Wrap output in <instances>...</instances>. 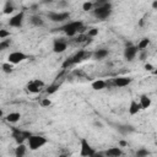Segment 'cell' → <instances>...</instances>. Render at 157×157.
<instances>
[{
  "instance_id": "1",
  "label": "cell",
  "mask_w": 157,
  "mask_h": 157,
  "mask_svg": "<svg viewBox=\"0 0 157 157\" xmlns=\"http://www.w3.org/2000/svg\"><path fill=\"white\" fill-rule=\"evenodd\" d=\"M110 13H112V4L110 2H107V4L102 5V6H97L93 10L94 17L98 18V20H101V21L108 18L110 16Z\"/></svg>"
},
{
  "instance_id": "2",
  "label": "cell",
  "mask_w": 157,
  "mask_h": 157,
  "mask_svg": "<svg viewBox=\"0 0 157 157\" xmlns=\"http://www.w3.org/2000/svg\"><path fill=\"white\" fill-rule=\"evenodd\" d=\"M81 27H83L82 21H72V22H69V23L64 25L60 29L64 31L67 37H72V36H75L76 33H78V31H80Z\"/></svg>"
},
{
  "instance_id": "3",
  "label": "cell",
  "mask_w": 157,
  "mask_h": 157,
  "mask_svg": "<svg viewBox=\"0 0 157 157\" xmlns=\"http://www.w3.org/2000/svg\"><path fill=\"white\" fill-rule=\"evenodd\" d=\"M48 142V140L44 137V136H40V135H31L28 137V147L29 150L32 151H36L40 147H43L45 144Z\"/></svg>"
},
{
  "instance_id": "4",
  "label": "cell",
  "mask_w": 157,
  "mask_h": 157,
  "mask_svg": "<svg viewBox=\"0 0 157 157\" xmlns=\"http://www.w3.org/2000/svg\"><path fill=\"white\" fill-rule=\"evenodd\" d=\"M80 144H81L80 156H82V157H92V156H94V155H96L94 148H93V147H91V145H90V142L87 141V139L81 137Z\"/></svg>"
},
{
  "instance_id": "5",
  "label": "cell",
  "mask_w": 157,
  "mask_h": 157,
  "mask_svg": "<svg viewBox=\"0 0 157 157\" xmlns=\"http://www.w3.org/2000/svg\"><path fill=\"white\" fill-rule=\"evenodd\" d=\"M12 137L13 140L16 141V144H23L25 140H28V137L32 135V132L29 131H23V130H20L17 128H12Z\"/></svg>"
},
{
  "instance_id": "6",
  "label": "cell",
  "mask_w": 157,
  "mask_h": 157,
  "mask_svg": "<svg viewBox=\"0 0 157 157\" xmlns=\"http://www.w3.org/2000/svg\"><path fill=\"white\" fill-rule=\"evenodd\" d=\"M27 58H28V55H26V54L22 53V52H12V53L9 54L7 60H9V63L16 65V64H20L21 61L26 60Z\"/></svg>"
},
{
  "instance_id": "7",
  "label": "cell",
  "mask_w": 157,
  "mask_h": 157,
  "mask_svg": "<svg viewBox=\"0 0 157 157\" xmlns=\"http://www.w3.org/2000/svg\"><path fill=\"white\" fill-rule=\"evenodd\" d=\"M137 52H139V49H137L136 45H132V44L126 45L125 49H124V58H125V60H128V61L134 60V58L136 56Z\"/></svg>"
},
{
  "instance_id": "8",
  "label": "cell",
  "mask_w": 157,
  "mask_h": 157,
  "mask_svg": "<svg viewBox=\"0 0 157 157\" xmlns=\"http://www.w3.org/2000/svg\"><path fill=\"white\" fill-rule=\"evenodd\" d=\"M48 17L53 22H63L64 20H67L70 17V12H50L48 13Z\"/></svg>"
},
{
  "instance_id": "9",
  "label": "cell",
  "mask_w": 157,
  "mask_h": 157,
  "mask_svg": "<svg viewBox=\"0 0 157 157\" xmlns=\"http://www.w3.org/2000/svg\"><path fill=\"white\" fill-rule=\"evenodd\" d=\"M44 86V82L40 80H33L27 85V91L31 93H39L42 87Z\"/></svg>"
},
{
  "instance_id": "10",
  "label": "cell",
  "mask_w": 157,
  "mask_h": 157,
  "mask_svg": "<svg viewBox=\"0 0 157 157\" xmlns=\"http://www.w3.org/2000/svg\"><path fill=\"white\" fill-rule=\"evenodd\" d=\"M23 17H25V13H23V11H21V12L16 13L15 16H12V17L9 20V25H10L11 27L18 28V27H21L22 23H23Z\"/></svg>"
},
{
  "instance_id": "11",
  "label": "cell",
  "mask_w": 157,
  "mask_h": 157,
  "mask_svg": "<svg viewBox=\"0 0 157 157\" xmlns=\"http://www.w3.org/2000/svg\"><path fill=\"white\" fill-rule=\"evenodd\" d=\"M131 82H132V78L131 77H125V76H119V77L113 80V85L115 87H125V86L130 85Z\"/></svg>"
},
{
  "instance_id": "12",
  "label": "cell",
  "mask_w": 157,
  "mask_h": 157,
  "mask_svg": "<svg viewBox=\"0 0 157 157\" xmlns=\"http://www.w3.org/2000/svg\"><path fill=\"white\" fill-rule=\"evenodd\" d=\"M67 49V43L61 40V39H55L54 45H53V52L54 53H64Z\"/></svg>"
},
{
  "instance_id": "13",
  "label": "cell",
  "mask_w": 157,
  "mask_h": 157,
  "mask_svg": "<svg viewBox=\"0 0 157 157\" xmlns=\"http://www.w3.org/2000/svg\"><path fill=\"white\" fill-rule=\"evenodd\" d=\"M141 109H142V108H141V105H140V102H136L135 99H131V102H130V104H129V108H128L129 114H130V115H135V114H137Z\"/></svg>"
},
{
  "instance_id": "14",
  "label": "cell",
  "mask_w": 157,
  "mask_h": 157,
  "mask_svg": "<svg viewBox=\"0 0 157 157\" xmlns=\"http://www.w3.org/2000/svg\"><path fill=\"white\" fill-rule=\"evenodd\" d=\"M107 85H108V83H107L104 80H96V81H93V82L91 83V87H92L94 91H101V90L105 88Z\"/></svg>"
},
{
  "instance_id": "15",
  "label": "cell",
  "mask_w": 157,
  "mask_h": 157,
  "mask_svg": "<svg viewBox=\"0 0 157 157\" xmlns=\"http://www.w3.org/2000/svg\"><path fill=\"white\" fill-rule=\"evenodd\" d=\"M151 98L148 97V96H146V94H142L141 97H140V105H141V108L142 109H147V108H150L151 107Z\"/></svg>"
},
{
  "instance_id": "16",
  "label": "cell",
  "mask_w": 157,
  "mask_h": 157,
  "mask_svg": "<svg viewBox=\"0 0 157 157\" xmlns=\"http://www.w3.org/2000/svg\"><path fill=\"white\" fill-rule=\"evenodd\" d=\"M104 155L105 156H109V157H118V156L123 155V152H121V150L119 147H110V148H108L104 152Z\"/></svg>"
},
{
  "instance_id": "17",
  "label": "cell",
  "mask_w": 157,
  "mask_h": 157,
  "mask_svg": "<svg viewBox=\"0 0 157 157\" xmlns=\"http://www.w3.org/2000/svg\"><path fill=\"white\" fill-rule=\"evenodd\" d=\"M108 49H98V50H96L94 53H93V59H96V60H102V59H104L107 55H108Z\"/></svg>"
},
{
  "instance_id": "18",
  "label": "cell",
  "mask_w": 157,
  "mask_h": 157,
  "mask_svg": "<svg viewBox=\"0 0 157 157\" xmlns=\"http://www.w3.org/2000/svg\"><path fill=\"white\" fill-rule=\"evenodd\" d=\"M5 119H6V121H9V123H17V121L21 119V114H20L18 112H12V113H9Z\"/></svg>"
},
{
  "instance_id": "19",
  "label": "cell",
  "mask_w": 157,
  "mask_h": 157,
  "mask_svg": "<svg viewBox=\"0 0 157 157\" xmlns=\"http://www.w3.org/2000/svg\"><path fill=\"white\" fill-rule=\"evenodd\" d=\"M26 146L23 145V144H18L17 145V147L15 148V156L16 157H22V156H25L26 155Z\"/></svg>"
},
{
  "instance_id": "20",
  "label": "cell",
  "mask_w": 157,
  "mask_h": 157,
  "mask_svg": "<svg viewBox=\"0 0 157 157\" xmlns=\"http://www.w3.org/2000/svg\"><path fill=\"white\" fill-rule=\"evenodd\" d=\"M13 11H15V6H13L12 1L7 0V1H6V4H5V6H4L2 12H4L5 15H10V13H12Z\"/></svg>"
},
{
  "instance_id": "21",
  "label": "cell",
  "mask_w": 157,
  "mask_h": 157,
  "mask_svg": "<svg viewBox=\"0 0 157 157\" xmlns=\"http://www.w3.org/2000/svg\"><path fill=\"white\" fill-rule=\"evenodd\" d=\"M150 42H151V40H150L148 38H142V39H141V40L137 43V45H136V47H137V49H139V52L145 50V49H146V48L150 45Z\"/></svg>"
},
{
  "instance_id": "22",
  "label": "cell",
  "mask_w": 157,
  "mask_h": 157,
  "mask_svg": "<svg viewBox=\"0 0 157 157\" xmlns=\"http://www.w3.org/2000/svg\"><path fill=\"white\" fill-rule=\"evenodd\" d=\"M29 22L33 25V26H37V27H40V26H43V20H42V17L40 16H37V15H34V16H32L31 18H29Z\"/></svg>"
},
{
  "instance_id": "23",
  "label": "cell",
  "mask_w": 157,
  "mask_h": 157,
  "mask_svg": "<svg viewBox=\"0 0 157 157\" xmlns=\"http://www.w3.org/2000/svg\"><path fill=\"white\" fill-rule=\"evenodd\" d=\"M1 67H2V71L4 72H6V74H10V72H12V70H13V64H11V63H4L2 65H1Z\"/></svg>"
},
{
  "instance_id": "24",
  "label": "cell",
  "mask_w": 157,
  "mask_h": 157,
  "mask_svg": "<svg viewBox=\"0 0 157 157\" xmlns=\"http://www.w3.org/2000/svg\"><path fill=\"white\" fill-rule=\"evenodd\" d=\"M11 44V39H2L0 42V50H5L6 48H9Z\"/></svg>"
},
{
  "instance_id": "25",
  "label": "cell",
  "mask_w": 157,
  "mask_h": 157,
  "mask_svg": "<svg viewBox=\"0 0 157 157\" xmlns=\"http://www.w3.org/2000/svg\"><path fill=\"white\" fill-rule=\"evenodd\" d=\"M71 65H74V60H72V56H70V58H67L64 63H63V65H61V67L63 69H67V67H70Z\"/></svg>"
},
{
  "instance_id": "26",
  "label": "cell",
  "mask_w": 157,
  "mask_h": 157,
  "mask_svg": "<svg viewBox=\"0 0 157 157\" xmlns=\"http://www.w3.org/2000/svg\"><path fill=\"white\" fill-rule=\"evenodd\" d=\"M58 88H59V85H56V83L50 85V86L47 88V93H48V94H53L54 92H56V91H58Z\"/></svg>"
},
{
  "instance_id": "27",
  "label": "cell",
  "mask_w": 157,
  "mask_h": 157,
  "mask_svg": "<svg viewBox=\"0 0 157 157\" xmlns=\"http://www.w3.org/2000/svg\"><path fill=\"white\" fill-rule=\"evenodd\" d=\"M98 33H99V31H98V28H90L88 31H87V34L90 36V37H96V36H98Z\"/></svg>"
},
{
  "instance_id": "28",
  "label": "cell",
  "mask_w": 157,
  "mask_h": 157,
  "mask_svg": "<svg viewBox=\"0 0 157 157\" xmlns=\"http://www.w3.org/2000/svg\"><path fill=\"white\" fill-rule=\"evenodd\" d=\"M92 6H93V4H92L91 1H86V2H83V5H82V10H83V11H90V10L92 9Z\"/></svg>"
},
{
  "instance_id": "29",
  "label": "cell",
  "mask_w": 157,
  "mask_h": 157,
  "mask_svg": "<svg viewBox=\"0 0 157 157\" xmlns=\"http://www.w3.org/2000/svg\"><path fill=\"white\" fill-rule=\"evenodd\" d=\"M52 104V101L49 99V98H43L42 101H40V105L43 107V108H45V107H49Z\"/></svg>"
},
{
  "instance_id": "30",
  "label": "cell",
  "mask_w": 157,
  "mask_h": 157,
  "mask_svg": "<svg viewBox=\"0 0 157 157\" xmlns=\"http://www.w3.org/2000/svg\"><path fill=\"white\" fill-rule=\"evenodd\" d=\"M6 37H10V32L6 29H0V39H5Z\"/></svg>"
},
{
  "instance_id": "31",
  "label": "cell",
  "mask_w": 157,
  "mask_h": 157,
  "mask_svg": "<svg viewBox=\"0 0 157 157\" xmlns=\"http://www.w3.org/2000/svg\"><path fill=\"white\" fill-rule=\"evenodd\" d=\"M147 155H148V151L145 150V148H141V150H139L136 152V156L137 157H144V156H147Z\"/></svg>"
},
{
  "instance_id": "32",
  "label": "cell",
  "mask_w": 157,
  "mask_h": 157,
  "mask_svg": "<svg viewBox=\"0 0 157 157\" xmlns=\"http://www.w3.org/2000/svg\"><path fill=\"white\" fill-rule=\"evenodd\" d=\"M107 2H109L108 0H97L96 2H94V6L97 7V6H102V5H104V4H107Z\"/></svg>"
},
{
  "instance_id": "33",
  "label": "cell",
  "mask_w": 157,
  "mask_h": 157,
  "mask_svg": "<svg viewBox=\"0 0 157 157\" xmlns=\"http://www.w3.org/2000/svg\"><path fill=\"white\" fill-rule=\"evenodd\" d=\"M146 58H147V52H146V50H141L139 59H140V60H145Z\"/></svg>"
},
{
  "instance_id": "34",
  "label": "cell",
  "mask_w": 157,
  "mask_h": 157,
  "mask_svg": "<svg viewBox=\"0 0 157 157\" xmlns=\"http://www.w3.org/2000/svg\"><path fill=\"white\" fill-rule=\"evenodd\" d=\"M153 69H155V67H153L152 64H148V63L145 64V70H146V71H153Z\"/></svg>"
},
{
  "instance_id": "35",
  "label": "cell",
  "mask_w": 157,
  "mask_h": 157,
  "mask_svg": "<svg viewBox=\"0 0 157 157\" xmlns=\"http://www.w3.org/2000/svg\"><path fill=\"white\" fill-rule=\"evenodd\" d=\"M119 145H120V146H128V141H125V140H120V141H119Z\"/></svg>"
},
{
  "instance_id": "36",
  "label": "cell",
  "mask_w": 157,
  "mask_h": 157,
  "mask_svg": "<svg viewBox=\"0 0 157 157\" xmlns=\"http://www.w3.org/2000/svg\"><path fill=\"white\" fill-rule=\"evenodd\" d=\"M152 9H155V10H157V0H155V1L152 2Z\"/></svg>"
},
{
  "instance_id": "37",
  "label": "cell",
  "mask_w": 157,
  "mask_h": 157,
  "mask_svg": "<svg viewBox=\"0 0 157 157\" xmlns=\"http://www.w3.org/2000/svg\"><path fill=\"white\" fill-rule=\"evenodd\" d=\"M37 7H38L37 5H32V6H31V10H33V11H34V10H36Z\"/></svg>"
},
{
  "instance_id": "38",
  "label": "cell",
  "mask_w": 157,
  "mask_h": 157,
  "mask_svg": "<svg viewBox=\"0 0 157 157\" xmlns=\"http://www.w3.org/2000/svg\"><path fill=\"white\" fill-rule=\"evenodd\" d=\"M139 25H140V26H144V18H141V20H140V22H139Z\"/></svg>"
},
{
  "instance_id": "39",
  "label": "cell",
  "mask_w": 157,
  "mask_h": 157,
  "mask_svg": "<svg viewBox=\"0 0 157 157\" xmlns=\"http://www.w3.org/2000/svg\"><path fill=\"white\" fill-rule=\"evenodd\" d=\"M153 74H155V75L157 76V69H156V70H153Z\"/></svg>"
},
{
  "instance_id": "40",
  "label": "cell",
  "mask_w": 157,
  "mask_h": 157,
  "mask_svg": "<svg viewBox=\"0 0 157 157\" xmlns=\"http://www.w3.org/2000/svg\"><path fill=\"white\" fill-rule=\"evenodd\" d=\"M44 1H50V0H44Z\"/></svg>"
}]
</instances>
